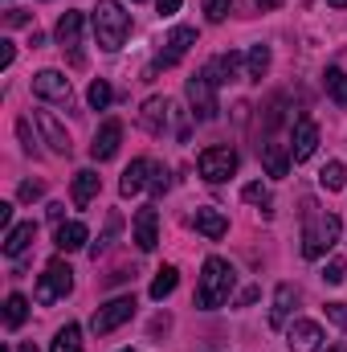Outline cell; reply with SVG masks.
Segmentation results:
<instances>
[{
    "instance_id": "ac0fdd59",
    "label": "cell",
    "mask_w": 347,
    "mask_h": 352,
    "mask_svg": "<svg viewBox=\"0 0 347 352\" xmlns=\"http://www.w3.org/2000/svg\"><path fill=\"white\" fill-rule=\"evenodd\" d=\"M192 226L208 238V242H221L225 234H229V217L221 213V209H196V217H192Z\"/></svg>"
},
{
    "instance_id": "1f68e13d",
    "label": "cell",
    "mask_w": 347,
    "mask_h": 352,
    "mask_svg": "<svg viewBox=\"0 0 347 352\" xmlns=\"http://www.w3.org/2000/svg\"><path fill=\"white\" fill-rule=\"evenodd\" d=\"M119 226H123V221H119V213H110V217H106V234H102V242H94V246H90V254H94V263H98V254H102V250L110 246V238L119 234Z\"/></svg>"
},
{
    "instance_id": "d6986e66",
    "label": "cell",
    "mask_w": 347,
    "mask_h": 352,
    "mask_svg": "<svg viewBox=\"0 0 347 352\" xmlns=\"http://www.w3.org/2000/svg\"><path fill=\"white\" fill-rule=\"evenodd\" d=\"M294 303H298L294 283H278V291H274V307H270V324H274V328H286V320H290Z\"/></svg>"
},
{
    "instance_id": "5b68a950",
    "label": "cell",
    "mask_w": 347,
    "mask_h": 352,
    "mask_svg": "<svg viewBox=\"0 0 347 352\" xmlns=\"http://www.w3.org/2000/svg\"><path fill=\"white\" fill-rule=\"evenodd\" d=\"M70 291H74V270L62 263V258H53V263L45 266V274L37 278L33 299H37V303H58V299H66Z\"/></svg>"
},
{
    "instance_id": "277c9868",
    "label": "cell",
    "mask_w": 347,
    "mask_h": 352,
    "mask_svg": "<svg viewBox=\"0 0 347 352\" xmlns=\"http://www.w3.org/2000/svg\"><path fill=\"white\" fill-rule=\"evenodd\" d=\"M184 94H188V107H192V115L200 119V123H213L217 119V82L200 70V74H192L188 82H184Z\"/></svg>"
},
{
    "instance_id": "9c48e42d",
    "label": "cell",
    "mask_w": 347,
    "mask_h": 352,
    "mask_svg": "<svg viewBox=\"0 0 347 352\" xmlns=\"http://www.w3.org/2000/svg\"><path fill=\"white\" fill-rule=\"evenodd\" d=\"M323 328L315 324V320H294L290 324V332H286V344H290V352H319L323 349Z\"/></svg>"
},
{
    "instance_id": "3957f363",
    "label": "cell",
    "mask_w": 347,
    "mask_h": 352,
    "mask_svg": "<svg viewBox=\"0 0 347 352\" xmlns=\"http://www.w3.org/2000/svg\"><path fill=\"white\" fill-rule=\"evenodd\" d=\"M90 21H94L98 50H106V54L123 50V41L131 37V12H123V4H119V0H98Z\"/></svg>"
},
{
    "instance_id": "2e32d148",
    "label": "cell",
    "mask_w": 347,
    "mask_h": 352,
    "mask_svg": "<svg viewBox=\"0 0 347 352\" xmlns=\"http://www.w3.org/2000/svg\"><path fill=\"white\" fill-rule=\"evenodd\" d=\"M192 41H196V29H188V25H176L172 33H168V50H164L156 62H160V66H176V62L188 54V45H192Z\"/></svg>"
},
{
    "instance_id": "ffe728a7",
    "label": "cell",
    "mask_w": 347,
    "mask_h": 352,
    "mask_svg": "<svg viewBox=\"0 0 347 352\" xmlns=\"http://www.w3.org/2000/svg\"><path fill=\"white\" fill-rule=\"evenodd\" d=\"M152 160H131V168L123 173V180H119V192L123 197H135V192H143L147 184H152Z\"/></svg>"
},
{
    "instance_id": "ab89813d",
    "label": "cell",
    "mask_w": 347,
    "mask_h": 352,
    "mask_svg": "<svg viewBox=\"0 0 347 352\" xmlns=\"http://www.w3.org/2000/svg\"><path fill=\"white\" fill-rule=\"evenodd\" d=\"M180 4H184V0H156V8H160L164 16H172V12H180Z\"/></svg>"
},
{
    "instance_id": "7a4b0ae2",
    "label": "cell",
    "mask_w": 347,
    "mask_h": 352,
    "mask_svg": "<svg viewBox=\"0 0 347 352\" xmlns=\"http://www.w3.org/2000/svg\"><path fill=\"white\" fill-rule=\"evenodd\" d=\"M233 283H237V270L225 263V258H204V270H200V287H196V307L204 311H217L221 303H229L233 295Z\"/></svg>"
},
{
    "instance_id": "603a6c76",
    "label": "cell",
    "mask_w": 347,
    "mask_h": 352,
    "mask_svg": "<svg viewBox=\"0 0 347 352\" xmlns=\"http://www.w3.org/2000/svg\"><path fill=\"white\" fill-rule=\"evenodd\" d=\"M86 226H82V221H62V226H58V238H53V242H58V250H62V254H74V250H82V246H86Z\"/></svg>"
},
{
    "instance_id": "5bb4252c",
    "label": "cell",
    "mask_w": 347,
    "mask_h": 352,
    "mask_svg": "<svg viewBox=\"0 0 347 352\" xmlns=\"http://www.w3.org/2000/svg\"><path fill=\"white\" fill-rule=\"evenodd\" d=\"M168 111H172V102L168 98H147L143 107H139V127L147 131V135H164V127H168Z\"/></svg>"
},
{
    "instance_id": "8d00e7d4",
    "label": "cell",
    "mask_w": 347,
    "mask_h": 352,
    "mask_svg": "<svg viewBox=\"0 0 347 352\" xmlns=\"http://www.w3.org/2000/svg\"><path fill=\"white\" fill-rule=\"evenodd\" d=\"M327 320L347 332V303H327Z\"/></svg>"
},
{
    "instance_id": "681fc988",
    "label": "cell",
    "mask_w": 347,
    "mask_h": 352,
    "mask_svg": "<svg viewBox=\"0 0 347 352\" xmlns=\"http://www.w3.org/2000/svg\"><path fill=\"white\" fill-rule=\"evenodd\" d=\"M123 352H135V349H123Z\"/></svg>"
},
{
    "instance_id": "74e56055",
    "label": "cell",
    "mask_w": 347,
    "mask_h": 352,
    "mask_svg": "<svg viewBox=\"0 0 347 352\" xmlns=\"http://www.w3.org/2000/svg\"><path fill=\"white\" fill-rule=\"evenodd\" d=\"M16 135H21V148L33 156V144H37V140H33V131H29V119H16Z\"/></svg>"
},
{
    "instance_id": "f35d334b",
    "label": "cell",
    "mask_w": 347,
    "mask_h": 352,
    "mask_svg": "<svg viewBox=\"0 0 347 352\" xmlns=\"http://www.w3.org/2000/svg\"><path fill=\"white\" fill-rule=\"evenodd\" d=\"M41 192H45V188H41V180H25V184H21V192H16V197H21V201H37V197H41Z\"/></svg>"
},
{
    "instance_id": "7dc6e473",
    "label": "cell",
    "mask_w": 347,
    "mask_h": 352,
    "mask_svg": "<svg viewBox=\"0 0 347 352\" xmlns=\"http://www.w3.org/2000/svg\"><path fill=\"white\" fill-rule=\"evenodd\" d=\"M327 4H331V8H347V0H327Z\"/></svg>"
},
{
    "instance_id": "4fadbf2b",
    "label": "cell",
    "mask_w": 347,
    "mask_h": 352,
    "mask_svg": "<svg viewBox=\"0 0 347 352\" xmlns=\"http://www.w3.org/2000/svg\"><path fill=\"white\" fill-rule=\"evenodd\" d=\"M131 234H135V246L147 254V250H156V242H160V226H156V205H143L139 213H135V221H131Z\"/></svg>"
},
{
    "instance_id": "bcb514c9",
    "label": "cell",
    "mask_w": 347,
    "mask_h": 352,
    "mask_svg": "<svg viewBox=\"0 0 347 352\" xmlns=\"http://www.w3.org/2000/svg\"><path fill=\"white\" fill-rule=\"evenodd\" d=\"M12 352H37V349H33V344H16Z\"/></svg>"
},
{
    "instance_id": "44dd1931",
    "label": "cell",
    "mask_w": 347,
    "mask_h": 352,
    "mask_svg": "<svg viewBox=\"0 0 347 352\" xmlns=\"http://www.w3.org/2000/svg\"><path fill=\"white\" fill-rule=\"evenodd\" d=\"M290 148L286 144H265L261 148V164H265V176H274V180H282V176L290 173Z\"/></svg>"
},
{
    "instance_id": "8992f818",
    "label": "cell",
    "mask_w": 347,
    "mask_h": 352,
    "mask_svg": "<svg viewBox=\"0 0 347 352\" xmlns=\"http://www.w3.org/2000/svg\"><path fill=\"white\" fill-rule=\"evenodd\" d=\"M196 168H200V176L208 184H225L229 176L237 173V152L233 148H204L200 160H196Z\"/></svg>"
},
{
    "instance_id": "52a82bcc",
    "label": "cell",
    "mask_w": 347,
    "mask_h": 352,
    "mask_svg": "<svg viewBox=\"0 0 347 352\" xmlns=\"http://www.w3.org/2000/svg\"><path fill=\"white\" fill-rule=\"evenodd\" d=\"M131 316H135V295H119V299H110V303H102V307L94 311L90 328H94V336H106V332H115L119 324H127Z\"/></svg>"
},
{
    "instance_id": "c3c4849f",
    "label": "cell",
    "mask_w": 347,
    "mask_h": 352,
    "mask_svg": "<svg viewBox=\"0 0 347 352\" xmlns=\"http://www.w3.org/2000/svg\"><path fill=\"white\" fill-rule=\"evenodd\" d=\"M327 352H347V349H344V344H331V349H327Z\"/></svg>"
},
{
    "instance_id": "e0dca14e",
    "label": "cell",
    "mask_w": 347,
    "mask_h": 352,
    "mask_svg": "<svg viewBox=\"0 0 347 352\" xmlns=\"http://www.w3.org/2000/svg\"><path fill=\"white\" fill-rule=\"evenodd\" d=\"M237 70H241V54H217L208 66H204V74L217 82V87H225V82H237Z\"/></svg>"
},
{
    "instance_id": "f1b7e54d",
    "label": "cell",
    "mask_w": 347,
    "mask_h": 352,
    "mask_svg": "<svg viewBox=\"0 0 347 352\" xmlns=\"http://www.w3.org/2000/svg\"><path fill=\"white\" fill-rule=\"evenodd\" d=\"M319 184H323L327 192H335V188H344V184H347V168L339 164V160H331V164H327V168L319 173Z\"/></svg>"
},
{
    "instance_id": "4316f807",
    "label": "cell",
    "mask_w": 347,
    "mask_h": 352,
    "mask_svg": "<svg viewBox=\"0 0 347 352\" xmlns=\"http://www.w3.org/2000/svg\"><path fill=\"white\" fill-rule=\"evenodd\" d=\"M25 316H29V299L12 291V295L4 299V324H8V328H21V324H25Z\"/></svg>"
},
{
    "instance_id": "e575fe53",
    "label": "cell",
    "mask_w": 347,
    "mask_h": 352,
    "mask_svg": "<svg viewBox=\"0 0 347 352\" xmlns=\"http://www.w3.org/2000/svg\"><path fill=\"white\" fill-rule=\"evenodd\" d=\"M323 278H327L331 287H339V283L347 278V263H344V258H331V263L323 266Z\"/></svg>"
},
{
    "instance_id": "7c38bea8",
    "label": "cell",
    "mask_w": 347,
    "mask_h": 352,
    "mask_svg": "<svg viewBox=\"0 0 347 352\" xmlns=\"http://www.w3.org/2000/svg\"><path fill=\"white\" fill-rule=\"evenodd\" d=\"M119 144H123V123H119V119H106V123L98 127L94 144H90V156L102 164V160H110V156L119 152Z\"/></svg>"
},
{
    "instance_id": "ee69618b",
    "label": "cell",
    "mask_w": 347,
    "mask_h": 352,
    "mask_svg": "<svg viewBox=\"0 0 347 352\" xmlns=\"http://www.w3.org/2000/svg\"><path fill=\"white\" fill-rule=\"evenodd\" d=\"M25 21H29V16H25L21 8H12V12H8V25H25Z\"/></svg>"
},
{
    "instance_id": "30bf717a",
    "label": "cell",
    "mask_w": 347,
    "mask_h": 352,
    "mask_svg": "<svg viewBox=\"0 0 347 352\" xmlns=\"http://www.w3.org/2000/svg\"><path fill=\"white\" fill-rule=\"evenodd\" d=\"M58 41H62V50H70V62L74 66H82V12H62V21H58Z\"/></svg>"
},
{
    "instance_id": "ba28073f",
    "label": "cell",
    "mask_w": 347,
    "mask_h": 352,
    "mask_svg": "<svg viewBox=\"0 0 347 352\" xmlns=\"http://www.w3.org/2000/svg\"><path fill=\"white\" fill-rule=\"evenodd\" d=\"M33 94L37 98H49V102H70V78L62 70H37L33 74Z\"/></svg>"
},
{
    "instance_id": "484cf974",
    "label": "cell",
    "mask_w": 347,
    "mask_h": 352,
    "mask_svg": "<svg viewBox=\"0 0 347 352\" xmlns=\"http://www.w3.org/2000/svg\"><path fill=\"white\" fill-rule=\"evenodd\" d=\"M49 352H82V328H78V324L58 328V336H53Z\"/></svg>"
},
{
    "instance_id": "f546056e",
    "label": "cell",
    "mask_w": 347,
    "mask_h": 352,
    "mask_svg": "<svg viewBox=\"0 0 347 352\" xmlns=\"http://www.w3.org/2000/svg\"><path fill=\"white\" fill-rule=\"evenodd\" d=\"M327 90H331V98H335L339 107H347V74L339 70V66L327 70Z\"/></svg>"
},
{
    "instance_id": "cb8c5ba5",
    "label": "cell",
    "mask_w": 347,
    "mask_h": 352,
    "mask_svg": "<svg viewBox=\"0 0 347 352\" xmlns=\"http://www.w3.org/2000/svg\"><path fill=\"white\" fill-rule=\"evenodd\" d=\"M98 184H102V180H98V173H94V168L74 173V205H78V209H86L90 201L98 197Z\"/></svg>"
},
{
    "instance_id": "9a60e30c",
    "label": "cell",
    "mask_w": 347,
    "mask_h": 352,
    "mask_svg": "<svg viewBox=\"0 0 347 352\" xmlns=\"http://www.w3.org/2000/svg\"><path fill=\"white\" fill-rule=\"evenodd\" d=\"M315 148H319V127H315L311 119H298V123H294V144H290V156L302 164V160H311V156H315Z\"/></svg>"
},
{
    "instance_id": "f6af8a7d",
    "label": "cell",
    "mask_w": 347,
    "mask_h": 352,
    "mask_svg": "<svg viewBox=\"0 0 347 352\" xmlns=\"http://www.w3.org/2000/svg\"><path fill=\"white\" fill-rule=\"evenodd\" d=\"M254 4H258L261 12H270V8H278V4H282V0H254Z\"/></svg>"
},
{
    "instance_id": "7bdbcfd3",
    "label": "cell",
    "mask_w": 347,
    "mask_h": 352,
    "mask_svg": "<svg viewBox=\"0 0 347 352\" xmlns=\"http://www.w3.org/2000/svg\"><path fill=\"white\" fill-rule=\"evenodd\" d=\"M254 299H258V287H246V291H241V299H237V303H241V307H246V303H254Z\"/></svg>"
},
{
    "instance_id": "8fae6325",
    "label": "cell",
    "mask_w": 347,
    "mask_h": 352,
    "mask_svg": "<svg viewBox=\"0 0 347 352\" xmlns=\"http://www.w3.org/2000/svg\"><path fill=\"white\" fill-rule=\"evenodd\" d=\"M37 127H41V135H45V144H49V152H58V156H70V131L58 123V115L53 111H37Z\"/></svg>"
},
{
    "instance_id": "d6a6232c",
    "label": "cell",
    "mask_w": 347,
    "mask_h": 352,
    "mask_svg": "<svg viewBox=\"0 0 347 352\" xmlns=\"http://www.w3.org/2000/svg\"><path fill=\"white\" fill-rule=\"evenodd\" d=\"M241 197H246L250 205H270V188H265L261 180H254V184H246V188H241Z\"/></svg>"
},
{
    "instance_id": "d4e9b609",
    "label": "cell",
    "mask_w": 347,
    "mask_h": 352,
    "mask_svg": "<svg viewBox=\"0 0 347 352\" xmlns=\"http://www.w3.org/2000/svg\"><path fill=\"white\" fill-rule=\"evenodd\" d=\"M265 70H270V45H254V50L246 54V78H250V82H261Z\"/></svg>"
},
{
    "instance_id": "b9f144b4",
    "label": "cell",
    "mask_w": 347,
    "mask_h": 352,
    "mask_svg": "<svg viewBox=\"0 0 347 352\" xmlns=\"http://www.w3.org/2000/svg\"><path fill=\"white\" fill-rule=\"evenodd\" d=\"M0 226L12 230V205H0Z\"/></svg>"
},
{
    "instance_id": "7402d4cb",
    "label": "cell",
    "mask_w": 347,
    "mask_h": 352,
    "mask_svg": "<svg viewBox=\"0 0 347 352\" xmlns=\"http://www.w3.org/2000/svg\"><path fill=\"white\" fill-rule=\"evenodd\" d=\"M33 238H37V221H21V226H12V230L4 234V254H8V258L25 254V250L33 246Z\"/></svg>"
},
{
    "instance_id": "f907efd6",
    "label": "cell",
    "mask_w": 347,
    "mask_h": 352,
    "mask_svg": "<svg viewBox=\"0 0 347 352\" xmlns=\"http://www.w3.org/2000/svg\"><path fill=\"white\" fill-rule=\"evenodd\" d=\"M135 4H139V0H135Z\"/></svg>"
},
{
    "instance_id": "60d3db41",
    "label": "cell",
    "mask_w": 347,
    "mask_h": 352,
    "mask_svg": "<svg viewBox=\"0 0 347 352\" xmlns=\"http://www.w3.org/2000/svg\"><path fill=\"white\" fill-rule=\"evenodd\" d=\"M4 50H0V66H12V58H16V50H12V41H0Z\"/></svg>"
},
{
    "instance_id": "d590c367",
    "label": "cell",
    "mask_w": 347,
    "mask_h": 352,
    "mask_svg": "<svg viewBox=\"0 0 347 352\" xmlns=\"http://www.w3.org/2000/svg\"><path fill=\"white\" fill-rule=\"evenodd\" d=\"M168 184H172V180H168V168H164V164H156V168H152V184H147V188H152V197H164V192H168Z\"/></svg>"
},
{
    "instance_id": "836d02e7",
    "label": "cell",
    "mask_w": 347,
    "mask_h": 352,
    "mask_svg": "<svg viewBox=\"0 0 347 352\" xmlns=\"http://www.w3.org/2000/svg\"><path fill=\"white\" fill-rule=\"evenodd\" d=\"M229 8H233V0H204V12H208L213 25H221V21L229 16Z\"/></svg>"
},
{
    "instance_id": "4dcf8cb0",
    "label": "cell",
    "mask_w": 347,
    "mask_h": 352,
    "mask_svg": "<svg viewBox=\"0 0 347 352\" xmlns=\"http://www.w3.org/2000/svg\"><path fill=\"white\" fill-rule=\"evenodd\" d=\"M86 98H90V107H94V111H106V107H110V98H115V90L106 87L102 78H94L90 90H86Z\"/></svg>"
},
{
    "instance_id": "6da1fadb",
    "label": "cell",
    "mask_w": 347,
    "mask_h": 352,
    "mask_svg": "<svg viewBox=\"0 0 347 352\" xmlns=\"http://www.w3.org/2000/svg\"><path fill=\"white\" fill-rule=\"evenodd\" d=\"M339 217L335 213H327V209H319L311 197L302 201V254L307 258H323L335 242H339Z\"/></svg>"
},
{
    "instance_id": "83f0119b",
    "label": "cell",
    "mask_w": 347,
    "mask_h": 352,
    "mask_svg": "<svg viewBox=\"0 0 347 352\" xmlns=\"http://www.w3.org/2000/svg\"><path fill=\"white\" fill-rule=\"evenodd\" d=\"M176 283H180V270H176V266L156 270V278H152V299H168L176 291Z\"/></svg>"
}]
</instances>
